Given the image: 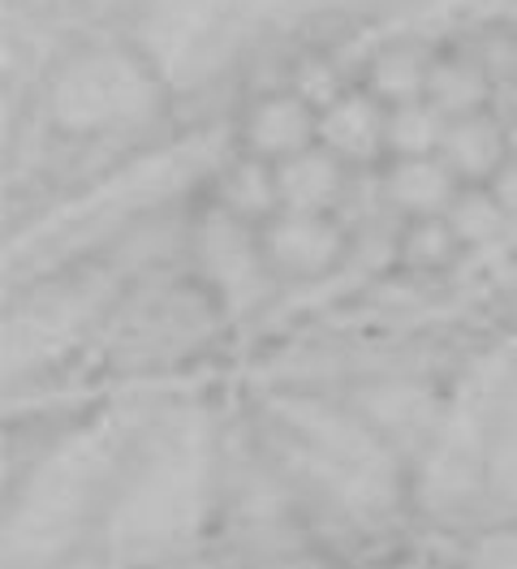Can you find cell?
<instances>
[{"mask_svg":"<svg viewBox=\"0 0 517 569\" xmlns=\"http://www.w3.org/2000/svg\"><path fill=\"white\" fill-rule=\"evenodd\" d=\"M401 194H406L410 203H431V199L440 194V178L427 173V169H414V173L401 178Z\"/></svg>","mask_w":517,"mask_h":569,"instance_id":"cell-2","label":"cell"},{"mask_svg":"<svg viewBox=\"0 0 517 569\" xmlns=\"http://www.w3.org/2000/svg\"><path fill=\"white\" fill-rule=\"evenodd\" d=\"M276 250L298 268H319L332 254V238L319 224H289L276 233Z\"/></svg>","mask_w":517,"mask_h":569,"instance_id":"cell-1","label":"cell"}]
</instances>
